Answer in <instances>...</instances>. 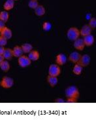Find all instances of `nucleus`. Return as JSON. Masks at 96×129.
Segmentation results:
<instances>
[{"label": "nucleus", "instance_id": "1", "mask_svg": "<svg viewBox=\"0 0 96 129\" xmlns=\"http://www.w3.org/2000/svg\"><path fill=\"white\" fill-rule=\"evenodd\" d=\"M65 96L67 98H75L78 99L80 96V92L76 86L71 85L67 87L65 91Z\"/></svg>", "mask_w": 96, "mask_h": 129}, {"label": "nucleus", "instance_id": "2", "mask_svg": "<svg viewBox=\"0 0 96 129\" xmlns=\"http://www.w3.org/2000/svg\"><path fill=\"white\" fill-rule=\"evenodd\" d=\"M67 36L69 40L71 41H75V39H78L80 36V29L76 27H71L69 29L67 30Z\"/></svg>", "mask_w": 96, "mask_h": 129}, {"label": "nucleus", "instance_id": "3", "mask_svg": "<svg viewBox=\"0 0 96 129\" xmlns=\"http://www.w3.org/2000/svg\"><path fill=\"white\" fill-rule=\"evenodd\" d=\"M14 83L15 82L13 78L8 76H5L2 79V80L0 81V87L5 89H8L13 87Z\"/></svg>", "mask_w": 96, "mask_h": 129}, {"label": "nucleus", "instance_id": "4", "mask_svg": "<svg viewBox=\"0 0 96 129\" xmlns=\"http://www.w3.org/2000/svg\"><path fill=\"white\" fill-rule=\"evenodd\" d=\"M18 64L21 68H27L31 65V60L28 58V56L25 55H22L18 58Z\"/></svg>", "mask_w": 96, "mask_h": 129}, {"label": "nucleus", "instance_id": "5", "mask_svg": "<svg viewBox=\"0 0 96 129\" xmlns=\"http://www.w3.org/2000/svg\"><path fill=\"white\" fill-rule=\"evenodd\" d=\"M61 74V68L60 66L56 64H52L50 65L49 68V75L58 77Z\"/></svg>", "mask_w": 96, "mask_h": 129}, {"label": "nucleus", "instance_id": "6", "mask_svg": "<svg viewBox=\"0 0 96 129\" xmlns=\"http://www.w3.org/2000/svg\"><path fill=\"white\" fill-rule=\"evenodd\" d=\"M90 61H91V58H90V55L85 54L83 55H81V57H80L78 63L82 68H85L89 66V64H90Z\"/></svg>", "mask_w": 96, "mask_h": 129}, {"label": "nucleus", "instance_id": "7", "mask_svg": "<svg viewBox=\"0 0 96 129\" xmlns=\"http://www.w3.org/2000/svg\"><path fill=\"white\" fill-rule=\"evenodd\" d=\"M73 46L74 47H75V49H77V51H83L84 49L85 48V44L84 43L83 39H82V38H78V39H75V41H73Z\"/></svg>", "mask_w": 96, "mask_h": 129}, {"label": "nucleus", "instance_id": "8", "mask_svg": "<svg viewBox=\"0 0 96 129\" xmlns=\"http://www.w3.org/2000/svg\"><path fill=\"white\" fill-rule=\"evenodd\" d=\"M81 57V54L78 52L77 51H74L72 52L69 56V60L71 62L73 63V64H77L78 63L79 60Z\"/></svg>", "mask_w": 96, "mask_h": 129}, {"label": "nucleus", "instance_id": "9", "mask_svg": "<svg viewBox=\"0 0 96 129\" xmlns=\"http://www.w3.org/2000/svg\"><path fill=\"white\" fill-rule=\"evenodd\" d=\"M67 56L63 53L58 54L56 57V62L58 66H63L67 62Z\"/></svg>", "mask_w": 96, "mask_h": 129}, {"label": "nucleus", "instance_id": "10", "mask_svg": "<svg viewBox=\"0 0 96 129\" xmlns=\"http://www.w3.org/2000/svg\"><path fill=\"white\" fill-rule=\"evenodd\" d=\"M0 36H3L5 38H6L7 40L10 39L13 36V32H12L11 29L9 28L8 27L5 26V28L2 29V31H0Z\"/></svg>", "mask_w": 96, "mask_h": 129}, {"label": "nucleus", "instance_id": "11", "mask_svg": "<svg viewBox=\"0 0 96 129\" xmlns=\"http://www.w3.org/2000/svg\"><path fill=\"white\" fill-rule=\"evenodd\" d=\"M91 31H92V29L90 28V26L88 24H85L80 29V34L82 37H84L86 36L91 34Z\"/></svg>", "mask_w": 96, "mask_h": 129}, {"label": "nucleus", "instance_id": "12", "mask_svg": "<svg viewBox=\"0 0 96 129\" xmlns=\"http://www.w3.org/2000/svg\"><path fill=\"white\" fill-rule=\"evenodd\" d=\"M83 41L84 43L85 46H86V47H91L94 43V37L91 34L88 35V36H86L84 37Z\"/></svg>", "mask_w": 96, "mask_h": 129}, {"label": "nucleus", "instance_id": "13", "mask_svg": "<svg viewBox=\"0 0 96 129\" xmlns=\"http://www.w3.org/2000/svg\"><path fill=\"white\" fill-rule=\"evenodd\" d=\"M28 58H29L31 61H37L39 59L40 54L39 52L36 50H32L31 52L28 53Z\"/></svg>", "mask_w": 96, "mask_h": 129}, {"label": "nucleus", "instance_id": "14", "mask_svg": "<svg viewBox=\"0 0 96 129\" xmlns=\"http://www.w3.org/2000/svg\"><path fill=\"white\" fill-rule=\"evenodd\" d=\"M46 9L42 5H39L35 9V13L38 16H42L45 15Z\"/></svg>", "mask_w": 96, "mask_h": 129}, {"label": "nucleus", "instance_id": "15", "mask_svg": "<svg viewBox=\"0 0 96 129\" xmlns=\"http://www.w3.org/2000/svg\"><path fill=\"white\" fill-rule=\"evenodd\" d=\"M47 82L51 87H54L57 85L58 83V77L49 75L47 77Z\"/></svg>", "mask_w": 96, "mask_h": 129}, {"label": "nucleus", "instance_id": "16", "mask_svg": "<svg viewBox=\"0 0 96 129\" xmlns=\"http://www.w3.org/2000/svg\"><path fill=\"white\" fill-rule=\"evenodd\" d=\"M13 57H16L18 58L20 56L23 54V51L22 49L21 48V46L16 45L15 46V47L13 49Z\"/></svg>", "mask_w": 96, "mask_h": 129}, {"label": "nucleus", "instance_id": "17", "mask_svg": "<svg viewBox=\"0 0 96 129\" xmlns=\"http://www.w3.org/2000/svg\"><path fill=\"white\" fill-rule=\"evenodd\" d=\"M15 7V1L14 0H7L3 5V9L5 11H9L13 9Z\"/></svg>", "mask_w": 96, "mask_h": 129}, {"label": "nucleus", "instance_id": "18", "mask_svg": "<svg viewBox=\"0 0 96 129\" xmlns=\"http://www.w3.org/2000/svg\"><path fill=\"white\" fill-rule=\"evenodd\" d=\"M11 68V66H10L9 62L7 60H3V61L0 62V69L2 70L3 72H7Z\"/></svg>", "mask_w": 96, "mask_h": 129}, {"label": "nucleus", "instance_id": "19", "mask_svg": "<svg viewBox=\"0 0 96 129\" xmlns=\"http://www.w3.org/2000/svg\"><path fill=\"white\" fill-rule=\"evenodd\" d=\"M3 56L4 57V59H5V60H11L13 57V49H10V48L5 49V51L3 53Z\"/></svg>", "mask_w": 96, "mask_h": 129}, {"label": "nucleus", "instance_id": "20", "mask_svg": "<svg viewBox=\"0 0 96 129\" xmlns=\"http://www.w3.org/2000/svg\"><path fill=\"white\" fill-rule=\"evenodd\" d=\"M21 48L22 49V51L24 53H29L33 50V46L32 45L28 43H24L21 45Z\"/></svg>", "mask_w": 96, "mask_h": 129}, {"label": "nucleus", "instance_id": "21", "mask_svg": "<svg viewBox=\"0 0 96 129\" xmlns=\"http://www.w3.org/2000/svg\"><path fill=\"white\" fill-rule=\"evenodd\" d=\"M82 68H83L78 63L75 64L73 69V73L76 75H80L82 74Z\"/></svg>", "mask_w": 96, "mask_h": 129}, {"label": "nucleus", "instance_id": "22", "mask_svg": "<svg viewBox=\"0 0 96 129\" xmlns=\"http://www.w3.org/2000/svg\"><path fill=\"white\" fill-rule=\"evenodd\" d=\"M9 18V14L7 11H2L0 12V20L6 23Z\"/></svg>", "mask_w": 96, "mask_h": 129}, {"label": "nucleus", "instance_id": "23", "mask_svg": "<svg viewBox=\"0 0 96 129\" xmlns=\"http://www.w3.org/2000/svg\"><path fill=\"white\" fill-rule=\"evenodd\" d=\"M52 28V24L49 22H44L42 24V29L45 31H49Z\"/></svg>", "mask_w": 96, "mask_h": 129}, {"label": "nucleus", "instance_id": "24", "mask_svg": "<svg viewBox=\"0 0 96 129\" xmlns=\"http://www.w3.org/2000/svg\"><path fill=\"white\" fill-rule=\"evenodd\" d=\"M38 5H39V3L37 0H30L28 2V7L33 9H35Z\"/></svg>", "mask_w": 96, "mask_h": 129}, {"label": "nucleus", "instance_id": "25", "mask_svg": "<svg viewBox=\"0 0 96 129\" xmlns=\"http://www.w3.org/2000/svg\"><path fill=\"white\" fill-rule=\"evenodd\" d=\"M88 25L90 26L91 29H94L96 28V18H91L89 21Z\"/></svg>", "mask_w": 96, "mask_h": 129}, {"label": "nucleus", "instance_id": "26", "mask_svg": "<svg viewBox=\"0 0 96 129\" xmlns=\"http://www.w3.org/2000/svg\"><path fill=\"white\" fill-rule=\"evenodd\" d=\"M7 44V39L3 36H0V46L5 47Z\"/></svg>", "mask_w": 96, "mask_h": 129}, {"label": "nucleus", "instance_id": "27", "mask_svg": "<svg viewBox=\"0 0 96 129\" xmlns=\"http://www.w3.org/2000/svg\"><path fill=\"white\" fill-rule=\"evenodd\" d=\"M78 101V99L75 98H67L66 102L67 103H76Z\"/></svg>", "mask_w": 96, "mask_h": 129}, {"label": "nucleus", "instance_id": "28", "mask_svg": "<svg viewBox=\"0 0 96 129\" xmlns=\"http://www.w3.org/2000/svg\"><path fill=\"white\" fill-rule=\"evenodd\" d=\"M5 26H5V22H4L0 20V31H2V29L5 28Z\"/></svg>", "mask_w": 96, "mask_h": 129}, {"label": "nucleus", "instance_id": "29", "mask_svg": "<svg viewBox=\"0 0 96 129\" xmlns=\"http://www.w3.org/2000/svg\"><path fill=\"white\" fill-rule=\"evenodd\" d=\"M65 102V100L62 98H56V99L55 100V102H56V103H64V102Z\"/></svg>", "mask_w": 96, "mask_h": 129}, {"label": "nucleus", "instance_id": "30", "mask_svg": "<svg viewBox=\"0 0 96 129\" xmlns=\"http://www.w3.org/2000/svg\"><path fill=\"white\" fill-rule=\"evenodd\" d=\"M5 48L4 47H1V46H0V54H2V55H3V52H4V51H5Z\"/></svg>", "mask_w": 96, "mask_h": 129}, {"label": "nucleus", "instance_id": "31", "mask_svg": "<svg viewBox=\"0 0 96 129\" xmlns=\"http://www.w3.org/2000/svg\"><path fill=\"white\" fill-rule=\"evenodd\" d=\"M3 60H5V59H4V57H3V56L2 55V54H0V62H2V61H3Z\"/></svg>", "mask_w": 96, "mask_h": 129}, {"label": "nucleus", "instance_id": "32", "mask_svg": "<svg viewBox=\"0 0 96 129\" xmlns=\"http://www.w3.org/2000/svg\"><path fill=\"white\" fill-rule=\"evenodd\" d=\"M14 1H15V2H16V1H18V0H14Z\"/></svg>", "mask_w": 96, "mask_h": 129}, {"label": "nucleus", "instance_id": "33", "mask_svg": "<svg viewBox=\"0 0 96 129\" xmlns=\"http://www.w3.org/2000/svg\"><path fill=\"white\" fill-rule=\"evenodd\" d=\"M37 1H38V0H37Z\"/></svg>", "mask_w": 96, "mask_h": 129}]
</instances>
